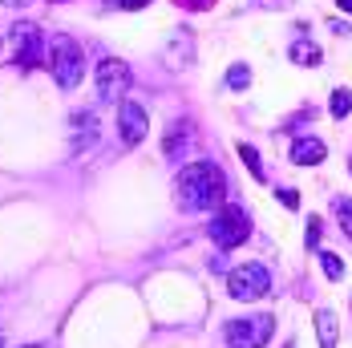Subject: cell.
<instances>
[{
	"mask_svg": "<svg viewBox=\"0 0 352 348\" xmlns=\"http://www.w3.org/2000/svg\"><path fill=\"white\" fill-rule=\"evenodd\" d=\"M324 154H328V146L320 138H296L292 142V162H296V166H320Z\"/></svg>",
	"mask_w": 352,
	"mask_h": 348,
	"instance_id": "10",
	"label": "cell"
},
{
	"mask_svg": "<svg viewBox=\"0 0 352 348\" xmlns=\"http://www.w3.org/2000/svg\"><path fill=\"white\" fill-rule=\"evenodd\" d=\"M328 113H332V118H349L352 113V89H332V98H328Z\"/></svg>",
	"mask_w": 352,
	"mask_h": 348,
	"instance_id": "14",
	"label": "cell"
},
{
	"mask_svg": "<svg viewBox=\"0 0 352 348\" xmlns=\"http://www.w3.org/2000/svg\"><path fill=\"white\" fill-rule=\"evenodd\" d=\"M316 332H320V348H336V312L332 308H320L316 312Z\"/></svg>",
	"mask_w": 352,
	"mask_h": 348,
	"instance_id": "12",
	"label": "cell"
},
{
	"mask_svg": "<svg viewBox=\"0 0 352 348\" xmlns=\"http://www.w3.org/2000/svg\"><path fill=\"white\" fill-rule=\"evenodd\" d=\"M113 8H126V12H134V8H146L150 0H109Z\"/></svg>",
	"mask_w": 352,
	"mask_h": 348,
	"instance_id": "19",
	"label": "cell"
},
{
	"mask_svg": "<svg viewBox=\"0 0 352 348\" xmlns=\"http://www.w3.org/2000/svg\"><path fill=\"white\" fill-rule=\"evenodd\" d=\"M118 134L126 146H142V138L150 134V113L142 102H122L118 105Z\"/></svg>",
	"mask_w": 352,
	"mask_h": 348,
	"instance_id": "8",
	"label": "cell"
},
{
	"mask_svg": "<svg viewBox=\"0 0 352 348\" xmlns=\"http://www.w3.org/2000/svg\"><path fill=\"white\" fill-rule=\"evenodd\" d=\"M223 81H227V89H235V94H239V89H247V85H251V69H247L243 61H235V65L227 69V77H223Z\"/></svg>",
	"mask_w": 352,
	"mask_h": 348,
	"instance_id": "15",
	"label": "cell"
},
{
	"mask_svg": "<svg viewBox=\"0 0 352 348\" xmlns=\"http://www.w3.org/2000/svg\"><path fill=\"white\" fill-rule=\"evenodd\" d=\"M247 235H251V215L243 207H223L214 219H207V239L219 251H231V247L247 243Z\"/></svg>",
	"mask_w": 352,
	"mask_h": 348,
	"instance_id": "3",
	"label": "cell"
},
{
	"mask_svg": "<svg viewBox=\"0 0 352 348\" xmlns=\"http://www.w3.org/2000/svg\"><path fill=\"white\" fill-rule=\"evenodd\" d=\"M349 171H352V158H349Z\"/></svg>",
	"mask_w": 352,
	"mask_h": 348,
	"instance_id": "28",
	"label": "cell"
},
{
	"mask_svg": "<svg viewBox=\"0 0 352 348\" xmlns=\"http://www.w3.org/2000/svg\"><path fill=\"white\" fill-rule=\"evenodd\" d=\"M308 243H312V247L320 243V223H316V219H312V227H308Z\"/></svg>",
	"mask_w": 352,
	"mask_h": 348,
	"instance_id": "22",
	"label": "cell"
},
{
	"mask_svg": "<svg viewBox=\"0 0 352 348\" xmlns=\"http://www.w3.org/2000/svg\"><path fill=\"white\" fill-rule=\"evenodd\" d=\"M272 292V272L263 268V263H239L235 272H227V296L231 300H263Z\"/></svg>",
	"mask_w": 352,
	"mask_h": 348,
	"instance_id": "4",
	"label": "cell"
},
{
	"mask_svg": "<svg viewBox=\"0 0 352 348\" xmlns=\"http://www.w3.org/2000/svg\"><path fill=\"white\" fill-rule=\"evenodd\" d=\"M320 263H324V276H328V279H340V276H344V263H340L332 251H320Z\"/></svg>",
	"mask_w": 352,
	"mask_h": 348,
	"instance_id": "18",
	"label": "cell"
},
{
	"mask_svg": "<svg viewBox=\"0 0 352 348\" xmlns=\"http://www.w3.org/2000/svg\"><path fill=\"white\" fill-rule=\"evenodd\" d=\"M332 207H336V215H340V227H344V235L352 239V199H344V195H340Z\"/></svg>",
	"mask_w": 352,
	"mask_h": 348,
	"instance_id": "17",
	"label": "cell"
},
{
	"mask_svg": "<svg viewBox=\"0 0 352 348\" xmlns=\"http://www.w3.org/2000/svg\"><path fill=\"white\" fill-rule=\"evenodd\" d=\"M0 348H8V345H4V336H0Z\"/></svg>",
	"mask_w": 352,
	"mask_h": 348,
	"instance_id": "27",
	"label": "cell"
},
{
	"mask_svg": "<svg viewBox=\"0 0 352 348\" xmlns=\"http://www.w3.org/2000/svg\"><path fill=\"white\" fill-rule=\"evenodd\" d=\"M336 4H340V8H344V12H352V0H336Z\"/></svg>",
	"mask_w": 352,
	"mask_h": 348,
	"instance_id": "25",
	"label": "cell"
},
{
	"mask_svg": "<svg viewBox=\"0 0 352 348\" xmlns=\"http://www.w3.org/2000/svg\"><path fill=\"white\" fill-rule=\"evenodd\" d=\"M49 73L61 89H77L85 77V49L69 33H57L49 41Z\"/></svg>",
	"mask_w": 352,
	"mask_h": 348,
	"instance_id": "2",
	"label": "cell"
},
{
	"mask_svg": "<svg viewBox=\"0 0 352 348\" xmlns=\"http://www.w3.org/2000/svg\"><path fill=\"white\" fill-rule=\"evenodd\" d=\"M223 336L231 340L235 348H263L272 336H276V316L255 312V316H239L223 328Z\"/></svg>",
	"mask_w": 352,
	"mask_h": 348,
	"instance_id": "5",
	"label": "cell"
},
{
	"mask_svg": "<svg viewBox=\"0 0 352 348\" xmlns=\"http://www.w3.org/2000/svg\"><path fill=\"white\" fill-rule=\"evenodd\" d=\"M255 4H263V8H287L292 0H255Z\"/></svg>",
	"mask_w": 352,
	"mask_h": 348,
	"instance_id": "23",
	"label": "cell"
},
{
	"mask_svg": "<svg viewBox=\"0 0 352 348\" xmlns=\"http://www.w3.org/2000/svg\"><path fill=\"white\" fill-rule=\"evenodd\" d=\"M239 158L247 162V171L255 174V178H267V174H263V162H259V150H255V146H247V142H243V146H239Z\"/></svg>",
	"mask_w": 352,
	"mask_h": 348,
	"instance_id": "16",
	"label": "cell"
},
{
	"mask_svg": "<svg viewBox=\"0 0 352 348\" xmlns=\"http://www.w3.org/2000/svg\"><path fill=\"white\" fill-rule=\"evenodd\" d=\"M94 81H98V98L102 102H126V89L134 85V73H130V65L122 61V57H106L102 65H98V73H94Z\"/></svg>",
	"mask_w": 352,
	"mask_h": 348,
	"instance_id": "7",
	"label": "cell"
},
{
	"mask_svg": "<svg viewBox=\"0 0 352 348\" xmlns=\"http://www.w3.org/2000/svg\"><path fill=\"white\" fill-rule=\"evenodd\" d=\"M175 195L182 210H211L227 199V178L214 162H190L178 171Z\"/></svg>",
	"mask_w": 352,
	"mask_h": 348,
	"instance_id": "1",
	"label": "cell"
},
{
	"mask_svg": "<svg viewBox=\"0 0 352 348\" xmlns=\"http://www.w3.org/2000/svg\"><path fill=\"white\" fill-rule=\"evenodd\" d=\"M280 203H283V207H300V195H296V191H287V186H283V191H280Z\"/></svg>",
	"mask_w": 352,
	"mask_h": 348,
	"instance_id": "21",
	"label": "cell"
},
{
	"mask_svg": "<svg viewBox=\"0 0 352 348\" xmlns=\"http://www.w3.org/2000/svg\"><path fill=\"white\" fill-rule=\"evenodd\" d=\"M102 134V126H98V118L94 113H73V154H85V150H94V142Z\"/></svg>",
	"mask_w": 352,
	"mask_h": 348,
	"instance_id": "9",
	"label": "cell"
},
{
	"mask_svg": "<svg viewBox=\"0 0 352 348\" xmlns=\"http://www.w3.org/2000/svg\"><path fill=\"white\" fill-rule=\"evenodd\" d=\"M8 45H12V57L21 69H36L45 61V33L36 29L33 21H21L8 29Z\"/></svg>",
	"mask_w": 352,
	"mask_h": 348,
	"instance_id": "6",
	"label": "cell"
},
{
	"mask_svg": "<svg viewBox=\"0 0 352 348\" xmlns=\"http://www.w3.org/2000/svg\"><path fill=\"white\" fill-rule=\"evenodd\" d=\"M292 61H296V65H308V69H316L320 61H324V53H320V45H312V41L304 36V41H296V45H292Z\"/></svg>",
	"mask_w": 352,
	"mask_h": 348,
	"instance_id": "13",
	"label": "cell"
},
{
	"mask_svg": "<svg viewBox=\"0 0 352 348\" xmlns=\"http://www.w3.org/2000/svg\"><path fill=\"white\" fill-rule=\"evenodd\" d=\"M186 150H190V126L186 122H175L170 130H166V142H162V154L178 162V158H186Z\"/></svg>",
	"mask_w": 352,
	"mask_h": 348,
	"instance_id": "11",
	"label": "cell"
},
{
	"mask_svg": "<svg viewBox=\"0 0 352 348\" xmlns=\"http://www.w3.org/2000/svg\"><path fill=\"white\" fill-rule=\"evenodd\" d=\"M0 4H4V8H29L33 0H0Z\"/></svg>",
	"mask_w": 352,
	"mask_h": 348,
	"instance_id": "24",
	"label": "cell"
},
{
	"mask_svg": "<svg viewBox=\"0 0 352 348\" xmlns=\"http://www.w3.org/2000/svg\"><path fill=\"white\" fill-rule=\"evenodd\" d=\"M25 348H45V345H25Z\"/></svg>",
	"mask_w": 352,
	"mask_h": 348,
	"instance_id": "26",
	"label": "cell"
},
{
	"mask_svg": "<svg viewBox=\"0 0 352 348\" xmlns=\"http://www.w3.org/2000/svg\"><path fill=\"white\" fill-rule=\"evenodd\" d=\"M182 8H190V12H203V8H211L214 0H178Z\"/></svg>",
	"mask_w": 352,
	"mask_h": 348,
	"instance_id": "20",
	"label": "cell"
}]
</instances>
